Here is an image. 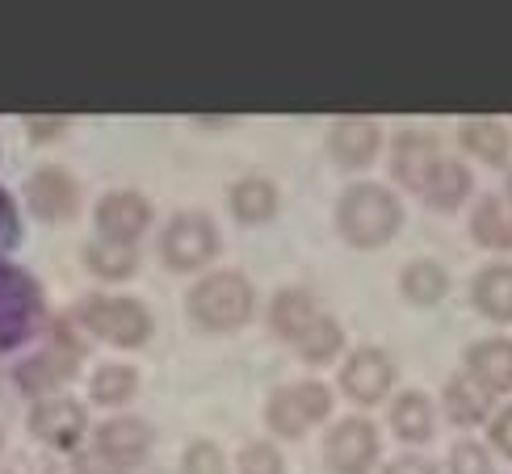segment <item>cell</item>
<instances>
[{
	"instance_id": "obj_1",
	"label": "cell",
	"mask_w": 512,
	"mask_h": 474,
	"mask_svg": "<svg viewBox=\"0 0 512 474\" xmlns=\"http://www.w3.org/2000/svg\"><path fill=\"white\" fill-rule=\"evenodd\" d=\"M269 328H273L277 340H286L307 365H328L332 357H340V349H345L340 323L328 311H319L315 294L303 290V286H286V290L273 294Z\"/></svg>"
},
{
	"instance_id": "obj_2",
	"label": "cell",
	"mask_w": 512,
	"mask_h": 474,
	"mask_svg": "<svg viewBox=\"0 0 512 474\" xmlns=\"http://www.w3.org/2000/svg\"><path fill=\"white\" fill-rule=\"evenodd\" d=\"M403 227L399 189L382 181H349L336 198V231L349 248H382Z\"/></svg>"
},
{
	"instance_id": "obj_3",
	"label": "cell",
	"mask_w": 512,
	"mask_h": 474,
	"mask_svg": "<svg viewBox=\"0 0 512 474\" xmlns=\"http://www.w3.org/2000/svg\"><path fill=\"white\" fill-rule=\"evenodd\" d=\"M185 311L206 332H236L256 311V290L240 269H215L189 286Z\"/></svg>"
},
{
	"instance_id": "obj_4",
	"label": "cell",
	"mask_w": 512,
	"mask_h": 474,
	"mask_svg": "<svg viewBox=\"0 0 512 474\" xmlns=\"http://www.w3.org/2000/svg\"><path fill=\"white\" fill-rule=\"evenodd\" d=\"M76 328L118 349H143L152 340V311L131 294H89L76 303Z\"/></svg>"
},
{
	"instance_id": "obj_5",
	"label": "cell",
	"mask_w": 512,
	"mask_h": 474,
	"mask_svg": "<svg viewBox=\"0 0 512 474\" xmlns=\"http://www.w3.org/2000/svg\"><path fill=\"white\" fill-rule=\"evenodd\" d=\"M80 361H84V344L76 336V319H55L51 328H47V344L26 357L17 365V386L26 395H38V399H47L55 395L63 382H72L76 370H80Z\"/></svg>"
},
{
	"instance_id": "obj_6",
	"label": "cell",
	"mask_w": 512,
	"mask_h": 474,
	"mask_svg": "<svg viewBox=\"0 0 512 474\" xmlns=\"http://www.w3.org/2000/svg\"><path fill=\"white\" fill-rule=\"evenodd\" d=\"M156 248H160V261L173 273H198L219 256L223 235L206 210H177L173 219L160 227Z\"/></svg>"
},
{
	"instance_id": "obj_7",
	"label": "cell",
	"mask_w": 512,
	"mask_h": 474,
	"mask_svg": "<svg viewBox=\"0 0 512 474\" xmlns=\"http://www.w3.org/2000/svg\"><path fill=\"white\" fill-rule=\"evenodd\" d=\"M42 315H47V303H42L34 273L0 261V357L21 349L42 328Z\"/></svg>"
},
{
	"instance_id": "obj_8",
	"label": "cell",
	"mask_w": 512,
	"mask_h": 474,
	"mask_svg": "<svg viewBox=\"0 0 512 474\" xmlns=\"http://www.w3.org/2000/svg\"><path fill=\"white\" fill-rule=\"evenodd\" d=\"M332 416V391L324 382H290L277 386L265 403V420L277 437H307Z\"/></svg>"
},
{
	"instance_id": "obj_9",
	"label": "cell",
	"mask_w": 512,
	"mask_h": 474,
	"mask_svg": "<svg viewBox=\"0 0 512 474\" xmlns=\"http://www.w3.org/2000/svg\"><path fill=\"white\" fill-rule=\"evenodd\" d=\"M93 227H97V240L135 248L152 231V202L139 189H105L93 206Z\"/></svg>"
},
{
	"instance_id": "obj_10",
	"label": "cell",
	"mask_w": 512,
	"mask_h": 474,
	"mask_svg": "<svg viewBox=\"0 0 512 474\" xmlns=\"http://www.w3.org/2000/svg\"><path fill=\"white\" fill-rule=\"evenodd\" d=\"M26 206L42 223H72L80 214V181L63 164H38L26 181Z\"/></svg>"
},
{
	"instance_id": "obj_11",
	"label": "cell",
	"mask_w": 512,
	"mask_h": 474,
	"mask_svg": "<svg viewBox=\"0 0 512 474\" xmlns=\"http://www.w3.org/2000/svg\"><path fill=\"white\" fill-rule=\"evenodd\" d=\"M382 122L370 114H345L328 126V156L345 172H366L382 156Z\"/></svg>"
},
{
	"instance_id": "obj_12",
	"label": "cell",
	"mask_w": 512,
	"mask_h": 474,
	"mask_svg": "<svg viewBox=\"0 0 512 474\" xmlns=\"http://www.w3.org/2000/svg\"><path fill=\"white\" fill-rule=\"evenodd\" d=\"M324 462L332 474H370L378 462V433L366 416L340 420L324 441Z\"/></svg>"
},
{
	"instance_id": "obj_13",
	"label": "cell",
	"mask_w": 512,
	"mask_h": 474,
	"mask_svg": "<svg viewBox=\"0 0 512 474\" xmlns=\"http://www.w3.org/2000/svg\"><path fill=\"white\" fill-rule=\"evenodd\" d=\"M395 386V361L366 344V349H357L345 357L340 365V391H345L353 403H378L387 399V391Z\"/></svg>"
},
{
	"instance_id": "obj_14",
	"label": "cell",
	"mask_w": 512,
	"mask_h": 474,
	"mask_svg": "<svg viewBox=\"0 0 512 474\" xmlns=\"http://www.w3.org/2000/svg\"><path fill=\"white\" fill-rule=\"evenodd\" d=\"M30 433L51 445V449H76L89 433V420H84V407L68 395H47L34 403L30 412Z\"/></svg>"
},
{
	"instance_id": "obj_15",
	"label": "cell",
	"mask_w": 512,
	"mask_h": 474,
	"mask_svg": "<svg viewBox=\"0 0 512 474\" xmlns=\"http://www.w3.org/2000/svg\"><path fill=\"white\" fill-rule=\"evenodd\" d=\"M441 139L433 131H420V126H408L391 139V177L399 189H420L424 177L433 172V164L441 160Z\"/></svg>"
},
{
	"instance_id": "obj_16",
	"label": "cell",
	"mask_w": 512,
	"mask_h": 474,
	"mask_svg": "<svg viewBox=\"0 0 512 474\" xmlns=\"http://www.w3.org/2000/svg\"><path fill=\"white\" fill-rule=\"evenodd\" d=\"M227 210H231V219L244 227H265L269 219H277V210H282V189L269 177H261V172H248V177H240L227 189Z\"/></svg>"
},
{
	"instance_id": "obj_17",
	"label": "cell",
	"mask_w": 512,
	"mask_h": 474,
	"mask_svg": "<svg viewBox=\"0 0 512 474\" xmlns=\"http://www.w3.org/2000/svg\"><path fill=\"white\" fill-rule=\"evenodd\" d=\"M471 189H475L471 164L458 160V156H441L429 177H424V185L416 189V198L429 202L433 210H458L466 198H471Z\"/></svg>"
},
{
	"instance_id": "obj_18",
	"label": "cell",
	"mask_w": 512,
	"mask_h": 474,
	"mask_svg": "<svg viewBox=\"0 0 512 474\" xmlns=\"http://www.w3.org/2000/svg\"><path fill=\"white\" fill-rule=\"evenodd\" d=\"M93 445L101 449V454H110L122 466L135 470L147 458V449H152V424L139 420V416H114L93 433Z\"/></svg>"
},
{
	"instance_id": "obj_19",
	"label": "cell",
	"mask_w": 512,
	"mask_h": 474,
	"mask_svg": "<svg viewBox=\"0 0 512 474\" xmlns=\"http://www.w3.org/2000/svg\"><path fill=\"white\" fill-rule=\"evenodd\" d=\"M458 147L471 160L479 164H508L512 156V126L504 118H492V114H479V118H466L462 122V131H458Z\"/></svg>"
},
{
	"instance_id": "obj_20",
	"label": "cell",
	"mask_w": 512,
	"mask_h": 474,
	"mask_svg": "<svg viewBox=\"0 0 512 474\" xmlns=\"http://www.w3.org/2000/svg\"><path fill=\"white\" fill-rule=\"evenodd\" d=\"M466 374L479 386H487L492 395L512 391V340L496 336V340H479L466 353Z\"/></svg>"
},
{
	"instance_id": "obj_21",
	"label": "cell",
	"mask_w": 512,
	"mask_h": 474,
	"mask_svg": "<svg viewBox=\"0 0 512 474\" xmlns=\"http://www.w3.org/2000/svg\"><path fill=\"white\" fill-rule=\"evenodd\" d=\"M471 240L479 248H512V206L504 202V193H483L471 210Z\"/></svg>"
},
{
	"instance_id": "obj_22",
	"label": "cell",
	"mask_w": 512,
	"mask_h": 474,
	"mask_svg": "<svg viewBox=\"0 0 512 474\" xmlns=\"http://www.w3.org/2000/svg\"><path fill=\"white\" fill-rule=\"evenodd\" d=\"M475 307L479 315L496 319V323H512V265H487L475 277Z\"/></svg>"
},
{
	"instance_id": "obj_23",
	"label": "cell",
	"mask_w": 512,
	"mask_h": 474,
	"mask_svg": "<svg viewBox=\"0 0 512 474\" xmlns=\"http://www.w3.org/2000/svg\"><path fill=\"white\" fill-rule=\"evenodd\" d=\"M492 399L496 395L487 391V386H479L471 374H462V378H454L450 386H445V412H450V420L462 424V428L483 424L487 412H492Z\"/></svg>"
},
{
	"instance_id": "obj_24",
	"label": "cell",
	"mask_w": 512,
	"mask_h": 474,
	"mask_svg": "<svg viewBox=\"0 0 512 474\" xmlns=\"http://www.w3.org/2000/svg\"><path fill=\"white\" fill-rule=\"evenodd\" d=\"M399 290H403L408 303L433 307V303L445 298V290H450V273H445L441 261H429V256H424V261H412L408 269L399 273Z\"/></svg>"
},
{
	"instance_id": "obj_25",
	"label": "cell",
	"mask_w": 512,
	"mask_h": 474,
	"mask_svg": "<svg viewBox=\"0 0 512 474\" xmlns=\"http://www.w3.org/2000/svg\"><path fill=\"white\" fill-rule=\"evenodd\" d=\"M84 265H89V273L101 277V282H126V277H135V269H139V248L93 240L84 248Z\"/></svg>"
},
{
	"instance_id": "obj_26",
	"label": "cell",
	"mask_w": 512,
	"mask_h": 474,
	"mask_svg": "<svg viewBox=\"0 0 512 474\" xmlns=\"http://www.w3.org/2000/svg\"><path fill=\"white\" fill-rule=\"evenodd\" d=\"M391 428L403 437V441H429L433 428H437V416H433V403L429 395L420 391H408L391 403Z\"/></svg>"
},
{
	"instance_id": "obj_27",
	"label": "cell",
	"mask_w": 512,
	"mask_h": 474,
	"mask_svg": "<svg viewBox=\"0 0 512 474\" xmlns=\"http://www.w3.org/2000/svg\"><path fill=\"white\" fill-rule=\"evenodd\" d=\"M135 391H139V370L135 365H122V361L97 365V374L89 378V395L101 407H122Z\"/></svg>"
},
{
	"instance_id": "obj_28",
	"label": "cell",
	"mask_w": 512,
	"mask_h": 474,
	"mask_svg": "<svg viewBox=\"0 0 512 474\" xmlns=\"http://www.w3.org/2000/svg\"><path fill=\"white\" fill-rule=\"evenodd\" d=\"M240 474H286V462H282V454H277V445L252 441L240 454Z\"/></svg>"
},
{
	"instance_id": "obj_29",
	"label": "cell",
	"mask_w": 512,
	"mask_h": 474,
	"mask_svg": "<svg viewBox=\"0 0 512 474\" xmlns=\"http://www.w3.org/2000/svg\"><path fill=\"white\" fill-rule=\"evenodd\" d=\"M450 474H492V458L479 441H458L450 449Z\"/></svg>"
},
{
	"instance_id": "obj_30",
	"label": "cell",
	"mask_w": 512,
	"mask_h": 474,
	"mask_svg": "<svg viewBox=\"0 0 512 474\" xmlns=\"http://www.w3.org/2000/svg\"><path fill=\"white\" fill-rule=\"evenodd\" d=\"M185 474H227V462L210 441H194L185 449Z\"/></svg>"
},
{
	"instance_id": "obj_31",
	"label": "cell",
	"mask_w": 512,
	"mask_h": 474,
	"mask_svg": "<svg viewBox=\"0 0 512 474\" xmlns=\"http://www.w3.org/2000/svg\"><path fill=\"white\" fill-rule=\"evenodd\" d=\"M72 474H131V466H122L118 458L101 454L97 445H89V449H80V454L72 458Z\"/></svg>"
},
{
	"instance_id": "obj_32",
	"label": "cell",
	"mask_w": 512,
	"mask_h": 474,
	"mask_svg": "<svg viewBox=\"0 0 512 474\" xmlns=\"http://www.w3.org/2000/svg\"><path fill=\"white\" fill-rule=\"evenodd\" d=\"M17 235H21V223H17V202H13V193L0 185V252H9L17 244Z\"/></svg>"
},
{
	"instance_id": "obj_33",
	"label": "cell",
	"mask_w": 512,
	"mask_h": 474,
	"mask_svg": "<svg viewBox=\"0 0 512 474\" xmlns=\"http://www.w3.org/2000/svg\"><path fill=\"white\" fill-rule=\"evenodd\" d=\"M68 118H30V139L34 143H51V139H59L63 131H68Z\"/></svg>"
},
{
	"instance_id": "obj_34",
	"label": "cell",
	"mask_w": 512,
	"mask_h": 474,
	"mask_svg": "<svg viewBox=\"0 0 512 474\" xmlns=\"http://www.w3.org/2000/svg\"><path fill=\"white\" fill-rule=\"evenodd\" d=\"M492 441H496V449H500L504 458H512V403L492 420Z\"/></svg>"
},
{
	"instance_id": "obj_35",
	"label": "cell",
	"mask_w": 512,
	"mask_h": 474,
	"mask_svg": "<svg viewBox=\"0 0 512 474\" xmlns=\"http://www.w3.org/2000/svg\"><path fill=\"white\" fill-rule=\"evenodd\" d=\"M382 474H437V466L429 462V458H416V454H408V458H395Z\"/></svg>"
},
{
	"instance_id": "obj_36",
	"label": "cell",
	"mask_w": 512,
	"mask_h": 474,
	"mask_svg": "<svg viewBox=\"0 0 512 474\" xmlns=\"http://www.w3.org/2000/svg\"><path fill=\"white\" fill-rule=\"evenodd\" d=\"M5 474H51V462H47V458H38V454H21V458L9 462Z\"/></svg>"
},
{
	"instance_id": "obj_37",
	"label": "cell",
	"mask_w": 512,
	"mask_h": 474,
	"mask_svg": "<svg viewBox=\"0 0 512 474\" xmlns=\"http://www.w3.org/2000/svg\"><path fill=\"white\" fill-rule=\"evenodd\" d=\"M504 202L512 206V168H508V185H504Z\"/></svg>"
},
{
	"instance_id": "obj_38",
	"label": "cell",
	"mask_w": 512,
	"mask_h": 474,
	"mask_svg": "<svg viewBox=\"0 0 512 474\" xmlns=\"http://www.w3.org/2000/svg\"><path fill=\"white\" fill-rule=\"evenodd\" d=\"M0 445H5V433H0Z\"/></svg>"
}]
</instances>
